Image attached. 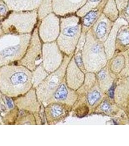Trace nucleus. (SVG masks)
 Returning <instances> with one entry per match:
<instances>
[{"label": "nucleus", "mask_w": 129, "mask_h": 146, "mask_svg": "<svg viewBox=\"0 0 129 146\" xmlns=\"http://www.w3.org/2000/svg\"><path fill=\"white\" fill-rule=\"evenodd\" d=\"M33 87L32 72L17 63L0 68V93L10 98L24 95Z\"/></svg>", "instance_id": "nucleus-1"}, {"label": "nucleus", "mask_w": 129, "mask_h": 146, "mask_svg": "<svg viewBox=\"0 0 129 146\" xmlns=\"http://www.w3.org/2000/svg\"><path fill=\"white\" fill-rule=\"evenodd\" d=\"M31 36L32 33L0 34V68L17 63L23 57Z\"/></svg>", "instance_id": "nucleus-2"}, {"label": "nucleus", "mask_w": 129, "mask_h": 146, "mask_svg": "<svg viewBox=\"0 0 129 146\" xmlns=\"http://www.w3.org/2000/svg\"><path fill=\"white\" fill-rule=\"evenodd\" d=\"M39 22L38 10L27 11H11L0 21L2 33L26 34H31Z\"/></svg>", "instance_id": "nucleus-3"}, {"label": "nucleus", "mask_w": 129, "mask_h": 146, "mask_svg": "<svg viewBox=\"0 0 129 146\" xmlns=\"http://www.w3.org/2000/svg\"><path fill=\"white\" fill-rule=\"evenodd\" d=\"M79 32V27L75 19L68 17L61 20L56 42L62 52L70 55L73 52Z\"/></svg>", "instance_id": "nucleus-4"}, {"label": "nucleus", "mask_w": 129, "mask_h": 146, "mask_svg": "<svg viewBox=\"0 0 129 146\" xmlns=\"http://www.w3.org/2000/svg\"><path fill=\"white\" fill-rule=\"evenodd\" d=\"M67 62L63 60L60 66L55 71L50 73L36 89L38 100L45 106L56 89L63 82Z\"/></svg>", "instance_id": "nucleus-5"}, {"label": "nucleus", "mask_w": 129, "mask_h": 146, "mask_svg": "<svg viewBox=\"0 0 129 146\" xmlns=\"http://www.w3.org/2000/svg\"><path fill=\"white\" fill-rule=\"evenodd\" d=\"M43 42L40 40L38 25L32 33L30 42L24 55L17 64L26 67L33 71L42 62V49Z\"/></svg>", "instance_id": "nucleus-6"}, {"label": "nucleus", "mask_w": 129, "mask_h": 146, "mask_svg": "<svg viewBox=\"0 0 129 146\" xmlns=\"http://www.w3.org/2000/svg\"><path fill=\"white\" fill-rule=\"evenodd\" d=\"M61 51L56 42L43 43L42 49V64L49 74L57 70L63 61Z\"/></svg>", "instance_id": "nucleus-7"}, {"label": "nucleus", "mask_w": 129, "mask_h": 146, "mask_svg": "<svg viewBox=\"0 0 129 146\" xmlns=\"http://www.w3.org/2000/svg\"><path fill=\"white\" fill-rule=\"evenodd\" d=\"M59 23L57 15L51 12L39 20L38 27L40 40L43 43L55 42L59 34Z\"/></svg>", "instance_id": "nucleus-8"}, {"label": "nucleus", "mask_w": 129, "mask_h": 146, "mask_svg": "<svg viewBox=\"0 0 129 146\" xmlns=\"http://www.w3.org/2000/svg\"><path fill=\"white\" fill-rule=\"evenodd\" d=\"M12 99L15 106L19 109L29 111L34 115L40 113L44 108V106L38 100L36 89L34 87L24 95Z\"/></svg>", "instance_id": "nucleus-9"}, {"label": "nucleus", "mask_w": 129, "mask_h": 146, "mask_svg": "<svg viewBox=\"0 0 129 146\" xmlns=\"http://www.w3.org/2000/svg\"><path fill=\"white\" fill-rule=\"evenodd\" d=\"M68 105L59 102H51L44 106V112L45 123L54 125L66 116L68 111Z\"/></svg>", "instance_id": "nucleus-10"}, {"label": "nucleus", "mask_w": 129, "mask_h": 146, "mask_svg": "<svg viewBox=\"0 0 129 146\" xmlns=\"http://www.w3.org/2000/svg\"><path fill=\"white\" fill-rule=\"evenodd\" d=\"M85 0H52V10L58 16H64L77 10Z\"/></svg>", "instance_id": "nucleus-11"}, {"label": "nucleus", "mask_w": 129, "mask_h": 146, "mask_svg": "<svg viewBox=\"0 0 129 146\" xmlns=\"http://www.w3.org/2000/svg\"><path fill=\"white\" fill-rule=\"evenodd\" d=\"M5 3L9 10L27 11L38 10L43 0H1Z\"/></svg>", "instance_id": "nucleus-12"}, {"label": "nucleus", "mask_w": 129, "mask_h": 146, "mask_svg": "<svg viewBox=\"0 0 129 146\" xmlns=\"http://www.w3.org/2000/svg\"><path fill=\"white\" fill-rule=\"evenodd\" d=\"M51 102H59L68 105L73 103V93L68 88L64 80L56 89L46 105Z\"/></svg>", "instance_id": "nucleus-13"}, {"label": "nucleus", "mask_w": 129, "mask_h": 146, "mask_svg": "<svg viewBox=\"0 0 129 146\" xmlns=\"http://www.w3.org/2000/svg\"><path fill=\"white\" fill-rule=\"evenodd\" d=\"M32 72L33 87L35 88H37L49 74L43 67L42 62Z\"/></svg>", "instance_id": "nucleus-14"}, {"label": "nucleus", "mask_w": 129, "mask_h": 146, "mask_svg": "<svg viewBox=\"0 0 129 146\" xmlns=\"http://www.w3.org/2000/svg\"><path fill=\"white\" fill-rule=\"evenodd\" d=\"M15 125H37L35 115L29 111L20 110Z\"/></svg>", "instance_id": "nucleus-15"}, {"label": "nucleus", "mask_w": 129, "mask_h": 146, "mask_svg": "<svg viewBox=\"0 0 129 146\" xmlns=\"http://www.w3.org/2000/svg\"><path fill=\"white\" fill-rule=\"evenodd\" d=\"M38 11L39 20H41L52 12V0H43Z\"/></svg>", "instance_id": "nucleus-16"}, {"label": "nucleus", "mask_w": 129, "mask_h": 146, "mask_svg": "<svg viewBox=\"0 0 129 146\" xmlns=\"http://www.w3.org/2000/svg\"><path fill=\"white\" fill-rule=\"evenodd\" d=\"M97 16V12L96 11H92L86 15L84 20V23L86 27H89L93 23L96 19Z\"/></svg>", "instance_id": "nucleus-17"}, {"label": "nucleus", "mask_w": 129, "mask_h": 146, "mask_svg": "<svg viewBox=\"0 0 129 146\" xmlns=\"http://www.w3.org/2000/svg\"><path fill=\"white\" fill-rule=\"evenodd\" d=\"M106 25L104 22H101L99 24L97 30L96 34L99 38H101L106 33Z\"/></svg>", "instance_id": "nucleus-18"}, {"label": "nucleus", "mask_w": 129, "mask_h": 146, "mask_svg": "<svg viewBox=\"0 0 129 146\" xmlns=\"http://www.w3.org/2000/svg\"><path fill=\"white\" fill-rule=\"evenodd\" d=\"M101 98V95L98 92L94 91L88 96V101L90 105H93Z\"/></svg>", "instance_id": "nucleus-19"}, {"label": "nucleus", "mask_w": 129, "mask_h": 146, "mask_svg": "<svg viewBox=\"0 0 129 146\" xmlns=\"http://www.w3.org/2000/svg\"><path fill=\"white\" fill-rule=\"evenodd\" d=\"M119 38L123 43L128 44L129 43V33L127 32H123L121 35H119Z\"/></svg>", "instance_id": "nucleus-20"}, {"label": "nucleus", "mask_w": 129, "mask_h": 146, "mask_svg": "<svg viewBox=\"0 0 129 146\" xmlns=\"http://www.w3.org/2000/svg\"><path fill=\"white\" fill-rule=\"evenodd\" d=\"M75 60L76 63L77 64L78 66H81L82 64L81 57V56H80V55L77 56L75 57Z\"/></svg>", "instance_id": "nucleus-21"}, {"label": "nucleus", "mask_w": 129, "mask_h": 146, "mask_svg": "<svg viewBox=\"0 0 129 146\" xmlns=\"http://www.w3.org/2000/svg\"><path fill=\"white\" fill-rule=\"evenodd\" d=\"M103 109L104 111H108L109 110L110 106L107 103H104V104L103 105Z\"/></svg>", "instance_id": "nucleus-22"}, {"label": "nucleus", "mask_w": 129, "mask_h": 146, "mask_svg": "<svg viewBox=\"0 0 129 146\" xmlns=\"http://www.w3.org/2000/svg\"><path fill=\"white\" fill-rule=\"evenodd\" d=\"M109 96L111 97V98H113V96H114V88H113V87H111V89H110Z\"/></svg>", "instance_id": "nucleus-23"}, {"label": "nucleus", "mask_w": 129, "mask_h": 146, "mask_svg": "<svg viewBox=\"0 0 129 146\" xmlns=\"http://www.w3.org/2000/svg\"><path fill=\"white\" fill-rule=\"evenodd\" d=\"M100 77H101V79H104L105 78V73L103 72H101V74H100Z\"/></svg>", "instance_id": "nucleus-24"}, {"label": "nucleus", "mask_w": 129, "mask_h": 146, "mask_svg": "<svg viewBox=\"0 0 129 146\" xmlns=\"http://www.w3.org/2000/svg\"><path fill=\"white\" fill-rule=\"evenodd\" d=\"M90 1L93 2H98V1H99V0H90Z\"/></svg>", "instance_id": "nucleus-25"}, {"label": "nucleus", "mask_w": 129, "mask_h": 146, "mask_svg": "<svg viewBox=\"0 0 129 146\" xmlns=\"http://www.w3.org/2000/svg\"><path fill=\"white\" fill-rule=\"evenodd\" d=\"M2 33V30H1V27H0V34Z\"/></svg>", "instance_id": "nucleus-26"}]
</instances>
